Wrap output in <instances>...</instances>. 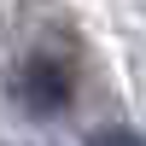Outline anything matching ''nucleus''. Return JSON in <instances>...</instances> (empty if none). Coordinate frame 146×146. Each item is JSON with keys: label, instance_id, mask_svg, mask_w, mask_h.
Returning a JSON list of instances; mask_svg holds the SVG:
<instances>
[{"label": "nucleus", "instance_id": "obj_2", "mask_svg": "<svg viewBox=\"0 0 146 146\" xmlns=\"http://www.w3.org/2000/svg\"><path fill=\"white\" fill-rule=\"evenodd\" d=\"M88 146H146V140L135 135V129H94Z\"/></svg>", "mask_w": 146, "mask_h": 146}, {"label": "nucleus", "instance_id": "obj_1", "mask_svg": "<svg viewBox=\"0 0 146 146\" xmlns=\"http://www.w3.org/2000/svg\"><path fill=\"white\" fill-rule=\"evenodd\" d=\"M23 105H29L35 117H58L70 105V64L53 53H35L29 64H23Z\"/></svg>", "mask_w": 146, "mask_h": 146}]
</instances>
